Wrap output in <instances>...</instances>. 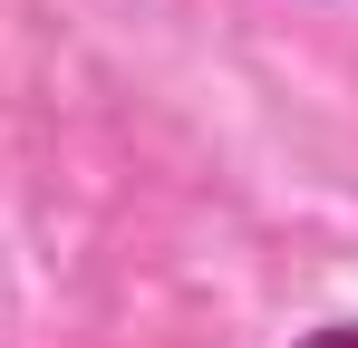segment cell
<instances>
[{"mask_svg":"<svg viewBox=\"0 0 358 348\" xmlns=\"http://www.w3.org/2000/svg\"><path fill=\"white\" fill-rule=\"evenodd\" d=\"M310 348H358V329H329V339H310Z\"/></svg>","mask_w":358,"mask_h":348,"instance_id":"cell-1","label":"cell"}]
</instances>
